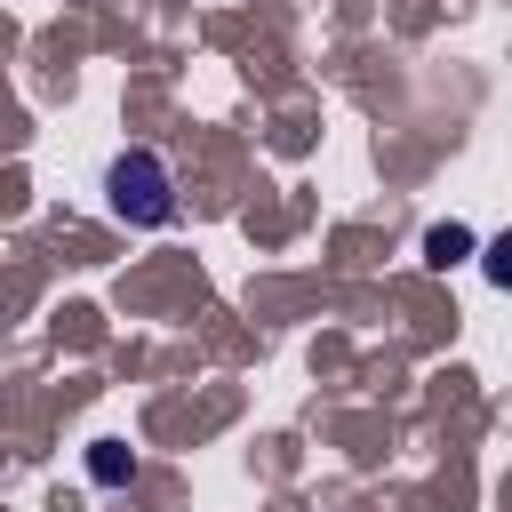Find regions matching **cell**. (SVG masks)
Returning a JSON list of instances; mask_svg holds the SVG:
<instances>
[{
    "label": "cell",
    "instance_id": "1",
    "mask_svg": "<svg viewBox=\"0 0 512 512\" xmlns=\"http://www.w3.org/2000/svg\"><path fill=\"white\" fill-rule=\"evenodd\" d=\"M104 208L128 224V232H160L176 224V168L152 152V144H128L104 160Z\"/></svg>",
    "mask_w": 512,
    "mask_h": 512
},
{
    "label": "cell",
    "instance_id": "2",
    "mask_svg": "<svg viewBox=\"0 0 512 512\" xmlns=\"http://www.w3.org/2000/svg\"><path fill=\"white\" fill-rule=\"evenodd\" d=\"M88 480H96V488H128V480H136V456H128L120 440H96V448H88Z\"/></svg>",
    "mask_w": 512,
    "mask_h": 512
},
{
    "label": "cell",
    "instance_id": "3",
    "mask_svg": "<svg viewBox=\"0 0 512 512\" xmlns=\"http://www.w3.org/2000/svg\"><path fill=\"white\" fill-rule=\"evenodd\" d=\"M472 248H480V240H472L464 224H432V232H424V264H464Z\"/></svg>",
    "mask_w": 512,
    "mask_h": 512
},
{
    "label": "cell",
    "instance_id": "4",
    "mask_svg": "<svg viewBox=\"0 0 512 512\" xmlns=\"http://www.w3.org/2000/svg\"><path fill=\"white\" fill-rule=\"evenodd\" d=\"M480 272H488L496 288H512V232H488V240H480Z\"/></svg>",
    "mask_w": 512,
    "mask_h": 512
}]
</instances>
